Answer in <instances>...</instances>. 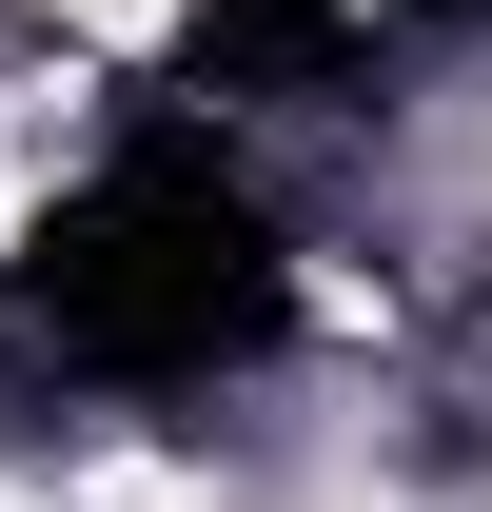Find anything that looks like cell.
Here are the masks:
<instances>
[{
  "label": "cell",
  "mask_w": 492,
  "mask_h": 512,
  "mask_svg": "<svg viewBox=\"0 0 492 512\" xmlns=\"http://www.w3.org/2000/svg\"><path fill=\"white\" fill-rule=\"evenodd\" d=\"M0 20H40V40H99V60H138V40H178L197 0H0Z\"/></svg>",
  "instance_id": "cell-1"
}]
</instances>
